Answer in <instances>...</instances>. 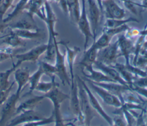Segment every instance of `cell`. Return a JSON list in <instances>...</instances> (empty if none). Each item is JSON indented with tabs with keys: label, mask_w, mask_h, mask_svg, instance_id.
I'll return each mask as SVG.
<instances>
[{
	"label": "cell",
	"mask_w": 147,
	"mask_h": 126,
	"mask_svg": "<svg viewBox=\"0 0 147 126\" xmlns=\"http://www.w3.org/2000/svg\"><path fill=\"white\" fill-rule=\"evenodd\" d=\"M2 37L3 39L1 41V43L7 44L10 48L24 46L25 45V42L23 40V39L18 36L13 31V30L10 29V32Z\"/></svg>",
	"instance_id": "cell-22"
},
{
	"label": "cell",
	"mask_w": 147,
	"mask_h": 126,
	"mask_svg": "<svg viewBox=\"0 0 147 126\" xmlns=\"http://www.w3.org/2000/svg\"><path fill=\"white\" fill-rule=\"evenodd\" d=\"M41 113L34 109L24 110L16 114L15 117L10 120L7 125L14 126L18 125H26L28 124L42 120L44 118Z\"/></svg>",
	"instance_id": "cell-11"
},
{
	"label": "cell",
	"mask_w": 147,
	"mask_h": 126,
	"mask_svg": "<svg viewBox=\"0 0 147 126\" xmlns=\"http://www.w3.org/2000/svg\"><path fill=\"white\" fill-rule=\"evenodd\" d=\"M8 28L11 29H26L38 30V28L34 19V15L28 10H23L17 17L8 22Z\"/></svg>",
	"instance_id": "cell-4"
},
{
	"label": "cell",
	"mask_w": 147,
	"mask_h": 126,
	"mask_svg": "<svg viewBox=\"0 0 147 126\" xmlns=\"http://www.w3.org/2000/svg\"><path fill=\"white\" fill-rule=\"evenodd\" d=\"M144 70L146 71V72L147 73V65L144 68Z\"/></svg>",
	"instance_id": "cell-49"
},
{
	"label": "cell",
	"mask_w": 147,
	"mask_h": 126,
	"mask_svg": "<svg viewBox=\"0 0 147 126\" xmlns=\"http://www.w3.org/2000/svg\"><path fill=\"white\" fill-rule=\"evenodd\" d=\"M2 1V0H0V5H1V3Z\"/></svg>",
	"instance_id": "cell-50"
},
{
	"label": "cell",
	"mask_w": 147,
	"mask_h": 126,
	"mask_svg": "<svg viewBox=\"0 0 147 126\" xmlns=\"http://www.w3.org/2000/svg\"><path fill=\"white\" fill-rule=\"evenodd\" d=\"M29 0H20L18 2L16 5L13 10L7 14V17L4 18V21L6 22H9L17 17L23 10L25 9V7Z\"/></svg>",
	"instance_id": "cell-29"
},
{
	"label": "cell",
	"mask_w": 147,
	"mask_h": 126,
	"mask_svg": "<svg viewBox=\"0 0 147 126\" xmlns=\"http://www.w3.org/2000/svg\"><path fill=\"white\" fill-rule=\"evenodd\" d=\"M45 98L49 100L53 105L52 113L55 119V125H64V120L61 112V105L67 99H69V96L63 92L59 89V84L56 83L48 92L43 94Z\"/></svg>",
	"instance_id": "cell-2"
},
{
	"label": "cell",
	"mask_w": 147,
	"mask_h": 126,
	"mask_svg": "<svg viewBox=\"0 0 147 126\" xmlns=\"http://www.w3.org/2000/svg\"><path fill=\"white\" fill-rule=\"evenodd\" d=\"M14 0H2L0 5V18L3 19L4 15L12 6Z\"/></svg>",
	"instance_id": "cell-34"
},
{
	"label": "cell",
	"mask_w": 147,
	"mask_h": 126,
	"mask_svg": "<svg viewBox=\"0 0 147 126\" xmlns=\"http://www.w3.org/2000/svg\"><path fill=\"white\" fill-rule=\"evenodd\" d=\"M59 44H60L59 41H57L55 45L56 55L54 65L56 68V75L59 77L61 83L64 86H65L66 84L70 86L71 79L67 72L65 65L66 53L65 51L64 53H62L60 51L59 47Z\"/></svg>",
	"instance_id": "cell-6"
},
{
	"label": "cell",
	"mask_w": 147,
	"mask_h": 126,
	"mask_svg": "<svg viewBox=\"0 0 147 126\" xmlns=\"http://www.w3.org/2000/svg\"><path fill=\"white\" fill-rule=\"evenodd\" d=\"M14 83L15 81L13 82L7 89L0 91V106L3 105L4 102L6 101L7 98L9 97V94L13 89Z\"/></svg>",
	"instance_id": "cell-37"
},
{
	"label": "cell",
	"mask_w": 147,
	"mask_h": 126,
	"mask_svg": "<svg viewBox=\"0 0 147 126\" xmlns=\"http://www.w3.org/2000/svg\"><path fill=\"white\" fill-rule=\"evenodd\" d=\"M15 83L17 85L16 93L21 96L25 86L28 83L30 77V70L28 67H17L14 71Z\"/></svg>",
	"instance_id": "cell-20"
},
{
	"label": "cell",
	"mask_w": 147,
	"mask_h": 126,
	"mask_svg": "<svg viewBox=\"0 0 147 126\" xmlns=\"http://www.w3.org/2000/svg\"><path fill=\"white\" fill-rule=\"evenodd\" d=\"M47 25L48 39L47 43V48L45 51L44 59L49 63L55 62L56 55V43L57 42L56 36L58 33L55 30V24L57 17L54 13L49 1H45L41 10L37 15Z\"/></svg>",
	"instance_id": "cell-1"
},
{
	"label": "cell",
	"mask_w": 147,
	"mask_h": 126,
	"mask_svg": "<svg viewBox=\"0 0 147 126\" xmlns=\"http://www.w3.org/2000/svg\"><path fill=\"white\" fill-rule=\"evenodd\" d=\"M50 78L51 81L49 82L40 81L36 86L34 90L44 93L48 92L56 83H57L55 81V75L51 76Z\"/></svg>",
	"instance_id": "cell-30"
},
{
	"label": "cell",
	"mask_w": 147,
	"mask_h": 126,
	"mask_svg": "<svg viewBox=\"0 0 147 126\" xmlns=\"http://www.w3.org/2000/svg\"><path fill=\"white\" fill-rule=\"evenodd\" d=\"M82 67L83 68L82 72L84 78L94 82H115L101 71L94 69L93 64H87Z\"/></svg>",
	"instance_id": "cell-16"
},
{
	"label": "cell",
	"mask_w": 147,
	"mask_h": 126,
	"mask_svg": "<svg viewBox=\"0 0 147 126\" xmlns=\"http://www.w3.org/2000/svg\"><path fill=\"white\" fill-rule=\"evenodd\" d=\"M62 11L66 14H68V7L66 0H59L58 2Z\"/></svg>",
	"instance_id": "cell-41"
},
{
	"label": "cell",
	"mask_w": 147,
	"mask_h": 126,
	"mask_svg": "<svg viewBox=\"0 0 147 126\" xmlns=\"http://www.w3.org/2000/svg\"><path fill=\"white\" fill-rule=\"evenodd\" d=\"M38 64L41 67L44 74H46L49 77L53 75H56V68L54 64H52V63L47 61L41 60L38 61Z\"/></svg>",
	"instance_id": "cell-31"
},
{
	"label": "cell",
	"mask_w": 147,
	"mask_h": 126,
	"mask_svg": "<svg viewBox=\"0 0 147 126\" xmlns=\"http://www.w3.org/2000/svg\"><path fill=\"white\" fill-rule=\"evenodd\" d=\"M139 22V21L134 17H129L127 18H120V19H110L106 18L104 25L103 29H110L119 27L125 24H127L129 22Z\"/></svg>",
	"instance_id": "cell-26"
},
{
	"label": "cell",
	"mask_w": 147,
	"mask_h": 126,
	"mask_svg": "<svg viewBox=\"0 0 147 126\" xmlns=\"http://www.w3.org/2000/svg\"><path fill=\"white\" fill-rule=\"evenodd\" d=\"M86 2L87 17L94 41L97 36L100 17L103 14L95 0H87Z\"/></svg>",
	"instance_id": "cell-7"
},
{
	"label": "cell",
	"mask_w": 147,
	"mask_h": 126,
	"mask_svg": "<svg viewBox=\"0 0 147 126\" xmlns=\"http://www.w3.org/2000/svg\"><path fill=\"white\" fill-rule=\"evenodd\" d=\"M140 32V30H138V29L130 28L126 31L125 32V35L130 39H132V38L139 36Z\"/></svg>",
	"instance_id": "cell-39"
},
{
	"label": "cell",
	"mask_w": 147,
	"mask_h": 126,
	"mask_svg": "<svg viewBox=\"0 0 147 126\" xmlns=\"http://www.w3.org/2000/svg\"><path fill=\"white\" fill-rule=\"evenodd\" d=\"M117 40L118 41L120 55L125 59V64H130V58L134 54V43L131 39L126 37L125 34L119 35Z\"/></svg>",
	"instance_id": "cell-14"
},
{
	"label": "cell",
	"mask_w": 147,
	"mask_h": 126,
	"mask_svg": "<svg viewBox=\"0 0 147 126\" xmlns=\"http://www.w3.org/2000/svg\"><path fill=\"white\" fill-rule=\"evenodd\" d=\"M129 86L132 91L147 99V87H141L133 83L129 84Z\"/></svg>",
	"instance_id": "cell-38"
},
{
	"label": "cell",
	"mask_w": 147,
	"mask_h": 126,
	"mask_svg": "<svg viewBox=\"0 0 147 126\" xmlns=\"http://www.w3.org/2000/svg\"><path fill=\"white\" fill-rule=\"evenodd\" d=\"M133 83L141 87H147V76L145 77L137 78Z\"/></svg>",
	"instance_id": "cell-40"
},
{
	"label": "cell",
	"mask_w": 147,
	"mask_h": 126,
	"mask_svg": "<svg viewBox=\"0 0 147 126\" xmlns=\"http://www.w3.org/2000/svg\"><path fill=\"white\" fill-rule=\"evenodd\" d=\"M20 95L15 92L9 97L4 102L1 112L0 125H7L10 120L15 116L17 103L20 100Z\"/></svg>",
	"instance_id": "cell-10"
},
{
	"label": "cell",
	"mask_w": 147,
	"mask_h": 126,
	"mask_svg": "<svg viewBox=\"0 0 147 126\" xmlns=\"http://www.w3.org/2000/svg\"><path fill=\"white\" fill-rule=\"evenodd\" d=\"M118 112H121V114H122L124 116V118L126 121V123L127 125H136V120L133 114L130 112V110L121 109L120 108H118L117 111Z\"/></svg>",
	"instance_id": "cell-33"
},
{
	"label": "cell",
	"mask_w": 147,
	"mask_h": 126,
	"mask_svg": "<svg viewBox=\"0 0 147 126\" xmlns=\"http://www.w3.org/2000/svg\"><path fill=\"white\" fill-rule=\"evenodd\" d=\"M124 6L126 8L127 10H129L131 13L137 15L138 13V11L137 9V6L136 5L135 2L132 0H120Z\"/></svg>",
	"instance_id": "cell-35"
},
{
	"label": "cell",
	"mask_w": 147,
	"mask_h": 126,
	"mask_svg": "<svg viewBox=\"0 0 147 126\" xmlns=\"http://www.w3.org/2000/svg\"><path fill=\"white\" fill-rule=\"evenodd\" d=\"M47 48V44H41L36 45L29 51L21 54H18L15 55V57L17 61L21 62H36L38 60L39 57L45 52Z\"/></svg>",
	"instance_id": "cell-15"
},
{
	"label": "cell",
	"mask_w": 147,
	"mask_h": 126,
	"mask_svg": "<svg viewBox=\"0 0 147 126\" xmlns=\"http://www.w3.org/2000/svg\"><path fill=\"white\" fill-rule=\"evenodd\" d=\"M21 64V63L17 61L16 63H13V66L10 68L0 72V91L7 89L9 86V78L10 75L14 72L15 70Z\"/></svg>",
	"instance_id": "cell-24"
},
{
	"label": "cell",
	"mask_w": 147,
	"mask_h": 126,
	"mask_svg": "<svg viewBox=\"0 0 147 126\" xmlns=\"http://www.w3.org/2000/svg\"><path fill=\"white\" fill-rule=\"evenodd\" d=\"M140 35H142L145 37L147 36V26H146L142 30H141L140 32Z\"/></svg>",
	"instance_id": "cell-45"
},
{
	"label": "cell",
	"mask_w": 147,
	"mask_h": 126,
	"mask_svg": "<svg viewBox=\"0 0 147 126\" xmlns=\"http://www.w3.org/2000/svg\"><path fill=\"white\" fill-rule=\"evenodd\" d=\"M82 1V8L80 10V13L79 19L76 22L79 30L83 35L84 38V51H85L88 47V44L90 39H93V36L91 32L90 23L88 21L87 14V7L86 0Z\"/></svg>",
	"instance_id": "cell-8"
},
{
	"label": "cell",
	"mask_w": 147,
	"mask_h": 126,
	"mask_svg": "<svg viewBox=\"0 0 147 126\" xmlns=\"http://www.w3.org/2000/svg\"><path fill=\"white\" fill-rule=\"evenodd\" d=\"M76 80L78 86V96L79 100L80 109L82 114L84 118V125H90L92 120L97 116L96 112H95L94 109L92 108L87 93L84 89L81 81L80 78L77 75Z\"/></svg>",
	"instance_id": "cell-3"
},
{
	"label": "cell",
	"mask_w": 147,
	"mask_h": 126,
	"mask_svg": "<svg viewBox=\"0 0 147 126\" xmlns=\"http://www.w3.org/2000/svg\"><path fill=\"white\" fill-rule=\"evenodd\" d=\"M44 74V73L40 65H38L37 70L35 72H34L32 75H30L28 81V83L29 84V90L27 93H26L23 96V97L32 94L33 92L35 90L36 86L40 81V79Z\"/></svg>",
	"instance_id": "cell-25"
},
{
	"label": "cell",
	"mask_w": 147,
	"mask_h": 126,
	"mask_svg": "<svg viewBox=\"0 0 147 126\" xmlns=\"http://www.w3.org/2000/svg\"><path fill=\"white\" fill-rule=\"evenodd\" d=\"M52 123H55V119H54V116L53 113H52L51 115L49 116L48 117H44L43 119L30 123L26 125H34V126H38V125H47Z\"/></svg>",
	"instance_id": "cell-36"
},
{
	"label": "cell",
	"mask_w": 147,
	"mask_h": 126,
	"mask_svg": "<svg viewBox=\"0 0 147 126\" xmlns=\"http://www.w3.org/2000/svg\"><path fill=\"white\" fill-rule=\"evenodd\" d=\"M113 37V36L107 32L102 31L101 35L93 41L91 46L98 50L102 49L107 46L111 43V40Z\"/></svg>",
	"instance_id": "cell-28"
},
{
	"label": "cell",
	"mask_w": 147,
	"mask_h": 126,
	"mask_svg": "<svg viewBox=\"0 0 147 126\" xmlns=\"http://www.w3.org/2000/svg\"><path fill=\"white\" fill-rule=\"evenodd\" d=\"M80 81L86 90L88 99L90 101V103L92 106V108L94 109V110L98 113L99 114L109 125H113V118L110 116L103 109L102 106H101L100 104L97 100V98L95 97V96L94 95L92 90L89 87L86 81L83 79L80 78Z\"/></svg>",
	"instance_id": "cell-13"
},
{
	"label": "cell",
	"mask_w": 147,
	"mask_h": 126,
	"mask_svg": "<svg viewBox=\"0 0 147 126\" xmlns=\"http://www.w3.org/2000/svg\"><path fill=\"white\" fill-rule=\"evenodd\" d=\"M8 27H9L8 22H5L4 21V18L3 19L0 18V33L2 32L6 28H8Z\"/></svg>",
	"instance_id": "cell-43"
},
{
	"label": "cell",
	"mask_w": 147,
	"mask_h": 126,
	"mask_svg": "<svg viewBox=\"0 0 147 126\" xmlns=\"http://www.w3.org/2000/svg\"><path fill=\"white\" fill-rule=\"evenodd\" d=\"M126 123L120 117L113 118V125H126Z\"/></svg>",
	"instance_id": "cell-42"
},
{
	"label": "cell",
	"mask_w": 147,
	"mask_h": 126,
	"mask_svg": "<svg viewBox=\"0 0 147 126\" xmlns=\"http://www.w3.org/2000/svg\"><path fill=\"white\" fill-rule=\"evenodd\" d=\"M121 57L117 40L110 43L107 46L100 49L98 51L96 60L106 65L112 66Z\"/></svg>",
	"instance_id": "cell-5"
},
{
	"label": "cell",
	"mask_w": 147,
	"mask_h": 126,
	"mask_svg": "<svg viewBox=\"0 0 147 126\" xmlns=\"http://www.w3.org/2000/svg\"><path fill=\"white\" fill-rule=\"evenodd\" d=\"M12 30L18 36L22 39H40L44 37V33L42 32L41 29L38 30H30L26 29Z\"/></svg>",
	"instance_id": "cell-23"
},
{
	"label": "cell",
	"mask_w": 147,
	"mask_h": 126,
	"mask_svg": "<svg viewBox=\"0 0 147 126\" xmlns=\"http://www.w3.org/2000/svg\"><path fill=\"white\" fill-rule=\"evenodd\" d=\"M141 68H144L147 65V49L142 48L137 56V58L134 63L132 64Z\"/></svg>",
	"instance_id": "cell-32"
},
{
	"label": "cell",
	"mask_w": 147,
	"mask_h": 126,
	"mask_svg": "<svg viewBox=\"0 0 147 126\" xmlns=\"http://www.w3.org/2000/svg\"><path fill=\"white\" fill-rule=\"evenodd\" d=\"M103 14L106 18L120 19L124 18L126 12L114 0H102Z\"/></svg>",
	"instance_id": "cell-12"
},
{
	"label": "cell",
	"mask_w": 147,
	"mask_h": 126,
	"mask_svg": "<svg viewBox=\"0 0 147 126\" xmlns=\"http://www.w3.org/2000/svg\"><path fill=\"white\" fill-rule=\"evenodd\" d=\"M144 113H145V117H146V120H145V125H147V110H145Z\"/></svg>",
	"instance_id": "cell-47"
},
{
	"label": "cell",
	"mask_w": 147,
	"mask_h": 126,
	"mask_svg": "<svg viewBox=\"0 0 147 126\" xmlns=\"http://www.w3.org/2000/svg\"><path fill=\"white\" fill-rule=\"evenodd\" d=\"M59 44L64 45V47L65 48L66 60L69 67L70 79L71 80L74 79L75 78V76L74 74L75 60L76 58V56L80 52V49L79 48V47H74L73 48H71L68 45L67 43L64 41H59Z\"/></svg>",
	"instance_id": "cell-19"
},
{
	"label": "cell",
	"mask_w": 147,
	"mask_h": 126,
	"mask_svg": "<svg viewBox=\"0 0 147 126\" xmlns=\"http://www.w3.org/2000/svg\"><path fill=\"white\" fill-rule=\"evenodd\" d=\"M83 79L86 81V82H87V84L88 85V86L91 89V90L97 94L102 100L103 102H104L106 105L112 106L117 108L122 106V102L118 97L110 93L104 88L96 85L90 79L84 77Z\"/></svg>",
	"instance_id": "cell-9"
},
{
	"label": "cell",
	"mask_w": 147,
	"mask_h": 126,
	"mask_svg": "<svg viewBox=\"0 0 147 126\" xmlns=\"http://www.w3.org/2000/svg\"><path fill=\"white\" fill-rule=\"evenodd\" d=\"M93 66H94L99 70L103 72L105 75H106L114 82L121 83L122 85L129 86L128 83L125 82L122 78L119 72L113 66L106 65L97 60H95Z\"/></svg>",
	"instance_id": "cell-17"
},
{
	"label": "cell",
	"mask_w": 147,
	"mask_h": 126,
	"mask_svg": "<svg viewBox=\"0 0 147 126\" xmlns=\"http://www.w3.org/2000/svg\"><path fill=\"white\" fill-rule=\"evenodd\" d=\"M46 1H49V2H50V1L56 2H57V3H58V2L59 1V0H46Z\"/></svg>",
	"instance_id": "cell-48"
},
{
	"label": "cell",
	"mask_w": 147,
	"mask_h": 126,
	"mask_svg": "<svg viewBox=\"0 0 147 126\" xmlns=\"http://www.w3.org/2000/svg\"><path fill=\"white\" fill-rule=\"evenodd\" d=\"M142 48L147 49V40H145V41H144Z\"/></svg>",
	"instance_id": "cell-46"
},
{
	"label": "cell",
	"mask_w": 147,
	"mask_h": 126,
	"mask_svg": "<svg viewBox=\"0 0 147 126\" xmlns=\"http://www.w3.org/2000/svg\"><path fill=\"white\" fill-rule=\"evenodd\" d=\"M98 86H99L109 91L110 93L113 94L119 98L121 101L122 104L124 102L123 95V94L128 91L130 90V88L129 86L122 85L117 82H101V83H95L92 82Z\"/></svg>",
	"instance_id": "cell-18"
},
{
	"label": "cell",
	"mask_w": 147,
	"mask_h": 126,
	"mask_svg": "<svg viewBox=\"0 0 147 126\" xmlns=\"http://www.w3.org/2000/svg\"><path fill=\"white\" fill-rule=\"evenodd\" d=\"M44 99H45L43 95L42 96H34L24 102H22L17 107L16 111L15 116L20 112L26 110L34 109V108L40 104Z\"/></svg>",
	"instance_id": "cell-21"
},
{
	"label": "cell",
	"mask_w": 147,
	"mask_h": 126,
	"mask_svg": "<svg viewBox=\"0 0 147 126\" xmlns=\"http://www.w3.org/2000/svg\"><path fill=\"white\" fill-rule=\"evenodd\" d=\"M112 66L119 72L122 78L128 83V85L132 83L137 78L126 68L125 64H121L117 62Z\"/></svg>",
	"instance_id": "cell-27"
},
{
	"label": "cell",
	"mask_w": 147,
	"mask_h": 126,
	"mask_svg": "<svg viewBox=\"0 0 147 126\" xmlns=\"http://www.w3.org/2000/svg\"><path fill=\"white\" fill-rule=\"evenodd\" d=\"M95 1L96 2L97 4L98 5L99 9L100 10V11L102 12V14H103V6H102V0H95Z\"/></svg>",
	"instance_id": "cell-44"
}]
</instances>
